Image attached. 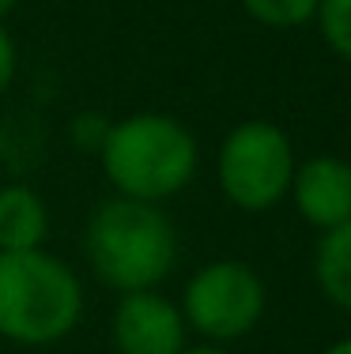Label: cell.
Segmentation results:
<instances>
[{
  "label": "cell",
  "mask_w": 351,
  "mask_h": 354,
  "mask_svg": "<svg viewBox=\"0 0 351 354\" xmlns=\"http://www.w3.org/2000/svg\"><path fill=\"white\" fill-rule=\"evenodd\" d=\"M181 354H231L223 343H204V347H186Z\"/></svg>",
  "instance_id": "cell-14"
},
{
  "label": "cell",
  "mask_w": 351,
  "mask_h": 354,
  "mask_svg": "<svg viewBox=\"0 0 351 354\" xmlns=\"http://www.w3.org/2000/svg\"><path fill=\"white\" fill-rule=\"evenodd\" d=\"M49 234L46 200L30 185H4L0 189V252L42 249Z\"/></svg>",
  "instance_id": "cell-8"
},
{
  "label": "cell",
  "mask_w": 351,
  "mask_h": 354,
  "mask_svg": "<svg viewBox=\"0 0 351 354\" xmlns=\"http://www.w3.org/2000/svg\"><path fill=\"white\" fill-rule=\"evenodd\" d=\"M317 27L321 38L340 61L351 64V0H317Z\"/></svg>",
  "instance_id": "cell-11"
},
{
  "label": "cell",
  "mask_w": 351,
  "mask_h": 354,
  "mask_svg": "<svg viewBox=\"0 0 351 354\" xmlns=\"http://www.w3.org/2000/svg\"><path fill=\"white\" fill-rule=\"evenodd\" d=\"M15 4H19V0H0V23H4L8 15L15 12Z\"/></svg>",
  "instance_id": "cell-16"
},
{
  "label": "cell",
  "mask_w": 351,
  "mask_h": 354,
  "mask_svg": "<svg viewBox=\"0 0 351 354\" xmlns=\"http://www.w3.org/2000/svg\"><path fill=\"white\" fill-rule=\"evenodd\" d=\"M314 272L325 298L351 313V218L332 226V230H321Z\"/></svg>",
  "instance_id": "cell-9"
},
{
  "label": "cell",
  "mask_w": 351,
  "mask_h": 354,
  "mask_svg": "<svg viewBox=\"0 0 351 354\" xmlns=\"http://www.w3.org/2000/svg\"><path fill=\"white\" fill-rule=\"evenodd\" d=\"M189 324L181 306L159 290H129L114 309V347L117 354H181Z\"/></svg>",
  "instance_id": "cell-6"
},
{
  "label": "cell",
  "mask_w": 351,
  "mask_h": 354,
  "mask_svg": "<svg viewBox=\"0 0 351 354\" xmlns=\"http://www.w3.org/2000/svg\"><path fill=\"white\" fill-rule=\"evenodd\" d=\"M102 174L117 196L159 204L181 192L197 174V136L170 113H129L106 129L98 147Z\"/></svg>",
  "instance_id": "cell-2"
},
{
  "label": "cell",
  "mask_w": 351,
  "mask_h": 354,
  "mask_svg": "<svg viewBox=\"0 0 351 354\" xmlns=\"http://www.w3.org/2000/svg\"><path fill=\"white\" fill-rule=\"evenodd\" d=\"M83 317V286L46 249L0 252V335L19 347L61 343Z\"/></svg>",
  "instance_id": "cell-3"
},
{
  "label": "cell",
  "mask_w": 351,
  "mask_h": 354,
  "mask_svg": "<svg viewBox=\"0 0 351 354\" xmlns=\"http://www.w3.org/2000/svg\"><path fill=\"white\" fill-rule=\"evenodd\" d=\"M287 192L295 196V207L306 223L317 230H332L351 218V162L336 155L306 158L295 166Z\"/></svg>",
  "instance_id": "cell-7"
},
{
  "label": "cell",
  "mask_w": 351,
  "mask_h": 354,
  "mask_svg": "<svg viewBox=\"0 0 351 354\" xmlns=\"http://www.w3.org/2000/svg\"><path fill=\"white\" fill-rule=\"evenodd\" d=\"M321 354H351V339H340V343H332V347H325Z\"/></svg>",
  "instance_id": "cell-15"
},
{
  "label": "cell",
  "mask_w": 351,
  "mask_h": 354,
  "mask_svg": "<svg viewBox=\"0 0 351 354\" xmlns=\"http://www.w3.org/2000/svg\"><path fill=\"white\" fill-rule=\"evenodd\" d=\"M106 129H110V124L98 121V113H80L76 124H72V140L80 143V151H95L98 155V147H102V140H106Z\"/></svg>",
  "instance_id": "cell-12"
},
{
  "label": "cell",
  "mask_w": 351,
  "mask_h": 354,
  "mask_svg": "<svg viewBox=\"0 0 351 354\" xmlns=\"http://www.w3.org/2000/svg\"><path fill=\"white\" fill-rule=\"evenodd\" d=\"M264 283L246 260H212L197 268L181 294V317L208 343H234L264 313Z\"/></svg>",
  "instance_id": "cell-5"
},
{
  "label": "cell",
  "mask_w": 351,
  "mask_h": 354,
  "mask_svg": "<svg viewBox=\"0 0 351 354\" xmlns=\"http://www.w3.org/2000/svg\"><path fill=\"white\" fill-rule=\"evenodd\" d=\"M249 15L261 27H276V30H295L317 15V0H242Z\"/></svg>",
  "instance_id": "cell-10"
},
{
  "label": "cell",
  "mask_w": 351,
  "mask_h": 354,
  "mask_svg": "<svg viewBox=\"0 0 351 354\" xmlns=\"http://www.w3.org/2000/svg\"><path fill=\"white\" fill-rule=\"evenodd\" d=\"M12 80H15V41L0 27V95L12 87Z\"/></svg>",
  "instance_id": "cell-13"
},
{
  "label": "cell",
  "mask_w": 351,
  "mask_h": 354,
  "mask_svg": "<svg viewBox=\"0 0 351 354\" xmlns=\"http://www.w3.org/2000/svg\"><path fill=\"white\" fill-rule=\"evenodd\" d=\"M295 147L272 121H242L219 147V189L242 212H269L291 189Z\"/></svg>",
  "instance_id": "cell-4"
},
{
  "label": "cell",
  "mask_w": 351,
  "mask_h": 354,
  "mask_svg": "<svg viewBox=\"0 0 351 354\" xmlns=\"http://www.w3.org/2000/svg\"><path fill=\"white\" fill-rule=\"evenodd\" d=\"M83 249L106 286L121 294L155 290L178 264V230L159 204L114 196L87 218Z\"/></svg>",
  "instance_id": "cell-1"
}]
</instances>
